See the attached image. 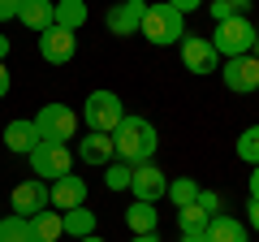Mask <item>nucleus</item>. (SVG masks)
Returning <instances> with one entry per match:
<instances>
[{"label":"nucleus","mask_w":259,"mask_h":242,"mask_svg":"<svg viewBox=\"0 0 259 242\" xmlns=\"http://www.w3.org/2000/svg\"><path fill=\"white\" fill-rule=\"evenodd\" d=\"M164 190H168V177L156 169V160H151V165H139L134 173H130V195L143 199V204H156V199H164Z\"/></svg>","instance_id":"nucleus-11"},{"label":"nucleus","mask_w":259,"mask_h":242,"mask_svg":"<svg viewBox=\"0 0 259 242\" xmlns=\"http://www.w3.org/2000/svg\"><path fill=\"white\" fill-rule=\"evenodd\" d=\"M30 173L39 177V182H56V177L74 173V156H69V143H35V151H30Z\"/></svg>","instance_id":"nucleus-6"},{"label":"nucleus","mask_w":259,"mask_h":242,"mask_svg":"<svg viewBox=\"0 0 259 242\" xmlns=\"http://www.w3.org/2000/svg\"><path fill=\"white\" fill-rule=\"evenodd\" d=\"M125 225H130L134 233H156V225H160L156 204H143V199H134V204L125 208Z\"/></svg>","instance_id":"nucleus-21"},{"label":"nucleus","mask_w":259,"mask_h":242,"mask_svg":"<svg viewBox=\"0 0 259 242\" xmlns=\"http://www.w3.org/2000/svg\"><path fill=\"white\" fill-rule=\"evenodd\" d=\"M182 242H207V233H182Z\"/></svg>","instance_id":"nucleus-35"},{"label":"nucleus","mask_w":259,"mask_h":242,"mask_svg":"<svg viewBox=\"0 0 259 242\" xmlns=\"http://www.w3.org/2000/svg\"><path fill=\"white\" fill-rule=\"evenodd\" d=\"M229 5H233V9L242 13V9H250V5H255V0H229Z\"/></svg>","instance_id":"nucleus-37"},{"label":"nucleus","mask_w":259,"mask_h":242,"mask_svg":"<svg viewBox=\"0 0 259 242\" xmlns=\"http://www.w3.org/2000/svg\"><path fill=\"white\" fill-rule=\"evenodd\" d=\"M78 160L91 165V169L112 165V160H117V151H112V134H91V130H87L82 139H78Z\"/></svg>","instance_id":"nucleus-14"},{"label":"nucleus","mask_w":259,"mask_h":242,"mask_svg":"<svg viewBox=\"0 0 259 242\" xmlns=\"http://www.w3.org/2000/svg\"><path fill=\"white\" fill-rule=\"evenodd\" d=\"M130 242H160V233H134Z\"/></svg>","instance_id":"nucleus-34"},{"label":"nucleus","mask_w":259,"mask_h":242,"mask_svg":"<svg viewBox=\"0 0 259 242\" xmlns=\"http://www.w3.org/2000/svg\"><path fill=\"white\" fill-rule=\"evenodd\" d=\"M35 143H39V130H35V121H30V117H18V121L5 126V147H9L13 156H30Z\"/></svg>","instance_id":"nucleus-15"},{"label":"nucleus","mask_w":259,"mask_h":242,"mask_svg":"<svg viewBox=\"0 0 259 242\" xmlns=\"http://www.w3.org/2000/svg\"><path fill=\"white\" fill-rule=\"evenodd\" d=\"M78 242H104V238H100V233H91V238H78Z\"/></svg>","instance_id":"nucleus-39"},{"label":"nucleus","mask_w":259,"mask_h":242,"mask_svg":"<svg viewBox=\"0 0 259 242\" xmlns=\"http://www.w3.org/2000/svg\"><path fill=\"white\" fill-rule=\"evenodd\" d=\"M48 199H52L56 212L82 208V204H87V182H82V173H65V177H56V182H48Z\"/></svg>","instance_id":"nucleus-12"},{"label":"nucleus","mask_w":259,"mask_h":242,"mask_svg":"<svg viewBox=\"0 0 259 242\" xmlns=\"http://www.w3.org/2000/svg\"><path fill=\"white\" fill-rule=\"evenodd\" d=\"M130 173H134L130 165L112 160V165H104V186H108V190H130Z\"/></svg>","instance_id":"nucleus-26"},{"label":"nucleus","mask_w":259,"mask_h":242,"mask_svg":"<svg viewBox=\"0 0 259 242\" xmlns=\"http://www.w3.org/2000/svg\"><path fill=\"white\" fill-rule=\"evenodd\" d=\"M221 83L229 87L233 95H255V91H259V61H255L250 52L221 61Z\"/></svg>","instance_id":"nucleus-7"},{"label":"nucleus","mask_w":259,"mask_h":242,"mask_svg":"<svg viewBox=\"0 0 259 242\" xmlns=\"http://www.w3.org/2000/svg\"><path fill=\"white\" fill-rule=\"evenodd\" d=\"M182 65L190 69L194 78L216 74V69H221V56H216L212 39H207V35H186V39H182Z\"/></svg>","instance_id":"nucleus-8"},{"label":"nucleus","mask_w":259,"mask_h":242,"mask_svg":"<svg viewBox=\"0 0 259 242\" xmlns=\"http://www.w3.org/2000/svg\"><path fill=\"white\" fill-rule=\"evenodd\" d=\"M250 56H255V61H259V35H255V44H250Z\"/></svg>","instance_id":"nucleus-38"},{"label":"nucleus","mask_w":259,"mask_h":242,"mask_svg":"<svg viewBox=\"0 0 259 242\" xmlns=\"http://www.w3.org/2000/svg\"><path fill=\"white\" fill-rule=\"evenodd\" d=\"M156 147H160V134L147 117H121V126L112 130V151H117L121 165L139 169V165H151L156 160Z\"/></svg>","instance_id":"nucleus-1"},{"label":"nucleus","mask_w":259,"mask_h":242,"mask_svg":"<svg viewBox=\"0 0 259 242\" xmlns=\"http://www.w3.org/2000/svg\"><path fill=\"white\" fill-rule=\"evenodd\" d=\"M30 121H35V130H39L44 143H69L78 134V112L69 104H44Z\"/></svg>","instance_id":"nucleus-5"},{"label":"nucleus","mask_w":259,"mask_h":242,"mask_svg":"<svg viewBox=\"0 0 259 242\" xmlns=\"http://www.w3.org/2000/svg\"><path fill=\"white\" fill-rule=\"evenodd\" d=\"M18 22L26 30H48L56 22V0H22V9H18Z\"/></svg>","instance_id":"nucleus-16"},{"label":"nucleus","mask_w":259,"mask_h":242,"mask_svg":"<svg viewBox=\"0 0 259 242\" xmlns=\"http://www.w3.org/2000/svg\"><path fill=\"white\" fill-rule=\"evenodd\" d=\"M9 208H13V216H35V212H44V208H52V199H48V182L30 177V182L13 186Z\"/></svg>","instance_id":"nucleus-10"},{"label":"nucleus","mask_w":259,"mask_h":242,"mask_svg":"<svg viewBox=\"0 0 259 242\" xmlns=\"http://www.w3.org/2000/svg\"><path fill=\"white\" fill-rule=\"evenodd\" d=\"M139 35H147V44H156V48H173L186 35V18L177 9H168L164 0L160 5H147L143 9V22H139Z\"/></svg>","instance_id":"nucleus-2"},{"label":"nucleus","mask_w":259,"mask_h":242,"mask_svg":"<svg viewBox=\"0 0 259 242\" xmlns=\"http://www.w3.org/2000/svg\"><path fill=\"white\" fill-rule=\"evenodd\" d=\"M0 242H30V225L26 216H0Z\"/></svg>","instance_id":"nucleus-25"},{"label":"nucleus","mask_w":259,"mask_h":242,"mask_svg":"<svg viewBox=\"0 0 259 242\" xmlns=\"http://www.w3.org/2000/svg\"><path fill=\"white\" fill-rule=\"evenodd\" d=\"M74 52H78V35H74V30L56 26V22L48 30H39V56H44L48 65H69Z\"/></svg>","instance_id":"nucleus-9"},{"label":"nucleus","mask_w":259,"mask_h":242,"mask_svg":"<svg viewBox=\"0 0 259 242\" xmlns=\"http://www.w3.org/2000/svg\"><path fill=\"white\" fill-rule=\"evenodd\" d=\"M61 233H69V238H91V233H95V212H91V208H69V212H61Z\"/></svg>","instance_id":"nucleus-18"},{"label":"nucleus","mask_w":259,"mask_h":242,"mask_svg":"<svg viewBox=\"0 0 259 242\" xmlns=\"http://www.w3.org/2000/svg\"><path fill=\"white\" fill-rule=\"evenodd\" d=\"M121 117H125V108H121V95L117 91H91L82 104V126L91 134H112L121 126Z\"/></svg>","instance_id":"nucleus-3"},{"label":"nucleus","mask_w":259,"mask_h":242,"mask_svg":"<svg viewBox=\"0 0 259 242\" xmlns=\"http://www.w3.org/2000/svg\"><path fill=\"white\" fill-rule=\"evenodd\" d=\"M164 5H168V9H177V13H182V18H186V13H194V9H203L207 0H164Z\"/></svg>","instance_id":"nucleus-29"},{"label":"nucleus","mask_w":259,"mask_h":242,"mask_svg":"<svg viewBox=\"0 0 259 242\" xmlns=\"http://www.w3.org/2000/svg\"><path fill=\"white\" fill-rule=\"evenodd\" d=\"M18 9H22V0H0V22L18 18Z\"/></svg>","instance_id":"nucleus-30"},{"label":"nucleus","mask_w":259,"mask_h":242,"mask_svg":"<svg viewBox=\"0 0 259 242\" xmlns=\"http://www.w3.org/2000/svg\"><path fill=\"white\" fill-rule=\"evenodd\" d=\"M233 151H238L242 165H259V126H246L238 134V143H233Z\"/></svg>","instance_id":"nucleus-24"},{"label":"nucleus","mask_w":259,"mask_h":242,"mask_svg":"<svg viewBox=\"0 0 259 242\" xmlns=\"http://www.w3.org/2000/svg\"><path fill=\"white\" fill-rule=\"evenodd\" d=\"M26 225H30V242H56L61 238V212L56 208H44V212L26 216Z\"/></svg>","instance_id":"nucleus-19"},{"label":"nucleus","mask_w":259,"mask_h":242,"mask_svg":"<svg viewBox=\"0 0 259 242\" xmlns=\"http://www.w3.org/2000/svg\"><path fill=\"white\" fill-rule=\"evenodd\" d=\"M87 18H91V9H87V0H56V26H65V30H82L87 26Z\"/></svg>","instance_id":"nucleus-20"},{"label":"nucleus","mask_w":259,"mask_h":242,"mask_svg":"<svg viewBox=\"0 0 259 242\" xmlns=\"http://www.w3.org/2000/svg\"><path fill=\"white\" fill-rule=\"evenodd\" d=\"M246 199H259V165H250V195Z\"/></svg>","instance_id":"nucleus-33"},{"label":"nucleus","mask_w":259,"mask_h":242,"mask_svg":"<svg viewBox=\"0 0 259 242\" xmlns=\"http://www.w3.org/2000/svg\"><path fill=\"white\" fill-rule=\"evenodd\" d=\"M207 18H212V26H216V22H229V18H238V9H233L229 0H207Z\"/></svg>","instance_id":"nucleus-27"},{"label":"nucleus","mask_w":259,"mask_h":242,"mask_svg":"<svg viewBox=\"0 0 259 242\" xmlns=\"http://www.w3.org/2000/svg\"><path fill=\"white\" fill-rule=\"evenodd\" d=\"M199 190H203V186H199L194 177H173L164 195L173 199V208H186V204H194V199H199Z\"/></svg>","instance_id":"nucleus-23"},{"label":"nucleus","mask_w":259,"mask_h":242,"mask_svg":"<svg viewBox=\"0 0 259 242\" xmlns=\"http://www.w3.org/2000/svg\"><path fill=\"white\" fill-rule=\"evenodd\" d=\"M9 56V35H0V61Z\"/></svg>","instance_id":"nucleus-36"},{"label":"nucleus","mask_w":259,"mask_h":242,"mask_svg":"<svg viewBox=\"0 0 259 242\" xmlns=\"http://www.w3.org/2000/svg\"><path fill=\"white\" fill-rule=\"evenodd\" d=\"M194 204L203 208L207 216H221V208H225V199L216 195V190H199V199H194Z\"/></svg>","instance_id":"nucleus-28"},{"label":"nucleus","mask_w":259,"mask_h":242,"mask_svg":"<svg viewBox=\"0 0 259 242\" xmlns=\"http://www.w3.org/2000/svg\"><path fill=\"white\" fill-rule=\"evenodd\" d=\"M207 242H250V229H246V221H238V216H212L207 221Z\"/></svg>","instance_id":"nucleus-17"},{"label":"nucleus","mask_w":259,"mask_h":242,"mask_svg":"<svg viewBox=\"0 0 259 242\" xmlns=\"http://www.w3.org/2000/svg\"><path fill=\"white\" fill-rule=\"evenodd\" d=\"M143 9H147V0H117L108 9V35H139V22H143Z\"/></svg>","instance_id":"nucleus-13"},{"label":"nucleus","mask_w":259,"mask_h":242,"mask_svg":"<svg viewBox=\"0 0 259 242\" xmlns=\"http://www.w3.org/2000/svg\"><path fill=\"white\" fill-rule=\"evenodd\" d=\"M207 221H212V216H207L199 204L177 208V229H182V233H203V229H207Z\"/></svg>","instance_id":"nucleus-22"},{"label":"nucleus","mask_w":259,"mask_h":242,"mask_svg":"<svg viewBox=\"0 0 259 242\" xmlns=\"http://www.w3.org/2000/svg\"><path fill=\"white\" fill-rule=\"evenodd\" d=\"M246 216H250V229L259 233V199H246Z\"/></svg>","instance_id":"nucleus-31"},{"label":"nucleus","mask_w":259,"mask_h":242,"mask_svg":"<svg viewBox=\"0 0 259 242\" xmlns=\"http://www.w3.org/2000/svg\"><path fill=\"white\" fill-rule=\"evenodd\" d=\"M255 35H259V30L250 26V18H246V13H238V18H229V22H216L212 48H216L221 61H229V56H246L250 44H255Z\"/></svg>","instance_id":"nucleus-4"},{"label":"nucleus","mask_w":259,"mask_h":242,"mask_svg":"<svg viewBox=\"0 0 259 242\" xmlns=\"http://www.w3.org/2000/svg\"><path fill=\"white\" fill-rule=\"evenodd\" d=\"M5 95H9V65L0 61V100H5Z\"/></svg>","instance_id":"nucleus-32"}]
</instances>
